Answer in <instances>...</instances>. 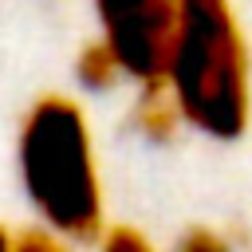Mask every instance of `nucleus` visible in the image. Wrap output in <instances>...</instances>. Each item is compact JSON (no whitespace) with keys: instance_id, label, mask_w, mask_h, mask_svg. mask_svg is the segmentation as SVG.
I'll list each match as a JSON object with an SVG mask.
<instances>
[{"instance_id":"1","label":"nucleus","mask_w":252,"mask_h":252,"mask_svg":"<svg viewBox=\"0 0 252 252\" xmlns=\"http://www.w3.org/2000/svg\"><path fill=\"white\" fill-rule=\"evenodd\" d=\"M16 173L39 228L79 248L102 240L110 220L98 146L83 102L71 94H39L24 110L16 134Z\"/></svg>"},{"instance_id":"2","label":"nucleus","mask_w":252,"mask_h":252,"mask_svg":"<svg viewBox=\"0 0 252 252\" xmlns=\"http://www.w3.org/2000/svg\"><path fill=\"white\" fill-rule=\"evenodd\" d=\"M165 83L189 130L236 142L252 122V47L232 0H181Z\"/></svg>"},{"instance_id":"3","label":"nucleus","mask_w":252,"mask_h":252,"mask_svg":"<svg viewBox=\"0 0 252 252\" xmlns=\"http://www.w3.org/2000/svg\"><path fill=\"white\" fill-rule=\"evenodd\" d=\"M181 0H94L98 35L118 51L130 87L165 79Z\"/></svg>"},{"instance_id":"4","label":"nucleus","mask_w":252,"mask_h":252,"mask_svg":"<svg viewBox=\"0 0 252 252\" xmlns=\"http://www.w3.org/2000/svg\"><path fill=\"white\" fill-rule=\"evenodd\" d=\"M130 126L138 130V138L154 142V146H169L181 138V130H189L173 91L165 79L158 83H138L134 87V102H130Z\"/></svg>"},{"instance_id":"5","label":"nucleus","mask_w":252,"mask_h":252,"mask_svg":"<svg viewBox=\"0 0 252 252\" xmlns=\"http://www.w3.org/2000/svg\"><path fill=\"white\" fill-rule=\"evenodd\" d=\"M71 75H75V83H79L83 91H91V94H106V91H118L122 83H130V75H126V67H122L118 51H114L102 35L87 39V43L75 51Z\"/></svg>"},{"instance_id":"6","label":"nucleus","mask_w":252,"mask_h":252,"mask_svg":"<svg viewBox=\"0 0 252 252\" xmlns=\"http://www.w3.org/2000/svg\"><path fill=\"white\" fill-rule=\"evenodd\" d=\"M173 252H236V244L228 232H220L213 224H189L173 240Z\"/></svg>"},{"instance_id":"7","label":"nucleus","mask_w":252,"mask_h":252,"mask_svg":"<svg viewBox=\"0 0 252 252\" xmlns=\"http://www.w3.org/2000/svg\"><path fill=\"white\" fill-rule=\"evenodd\" d=\"M12 252H79V244H71V240H63V236L35 224V228L12 232Z\"/></svg>"},{"instance_id":"8","label":"nucleus","mask_w":252,"mask_h":252,"mask_svg":"<svg viewBox=\"0 0 252 252\" xmlns=\"http://www.w3.org/2000/svg\"><path fill=\"white\" fill-rule=\"evenodd\" d=\"M98 252H158V248L146 232H138L130 224H110L98 240Z\"/></svg>"},{"instance_id":"9","label":"nucleus","mask_w":252,"mask_h":252,"mask_svg":"<svg viewBox=\"0 0 252 252\" xmlns=\"http://www.w3.org/2000/svg\"><path fill=\"white\" fill-rule=\"evenodd\" d=\"M0 252H12V232L0 224Z\"/></svg>"}]
</instances>
